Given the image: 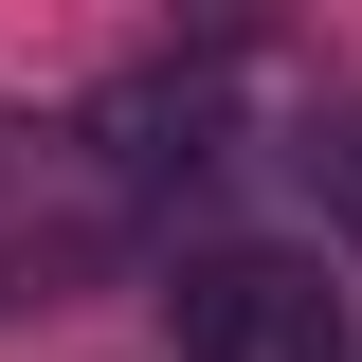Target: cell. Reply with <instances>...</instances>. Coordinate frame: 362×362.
I'll list each match as a JSON object with an SVG mask.
<instances>
[{"mask_svg":"<svg viewBox=\"0 0 362 362\" xmlns=\"http://www.w3.org/2000/svg\"><path fill=\"white\" fill-rule=\"evenodd\" d=\"M181 362H344V290H326L308 254H199L163 290Z\"/></svg>","mask_w":362,"mask_h":362,"instance_id":"6da1fadb","label":"cell"},{"mask_svg":"<svg viewBox=\"0 0 362 362\" xmlns=\"http://www.w3.org/2000/svg\"><path fill=\"white\" fill-rule=\"evenodd\" d=\"M199 127H218V73H145V90H109V145H127V163H199Z\"/></svg>","mask_w":362,"mask_h":362,"instance_id":"7a4b0ae2","label":"cell"},{"mask_svg":"<svg viewBox=\"0 0 362 362\" xmlns=\"http://www.w3.org/2000/svg\"><path fill=\"white\" fill-rule=\"evenodd\" d=\"M308 199H326V235H362V90L308 127Z\"/></svg>","mask_w":362,"mask_h":362,"instance_id":"3957f363","label":"cell"}]
</instances>
